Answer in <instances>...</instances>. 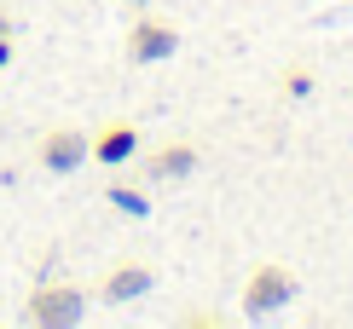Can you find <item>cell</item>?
Instances as JSON below:
<instances>
[{
  "instance_id": "cell-1",
  "label": "cell",
  "mask_w": 353,
  "mask_h": 329,
  "mask_svg": "<svg viewBox=\"0 0 353 329\" xmlns=\"http://www.w3.org/2000/svg\"><path fill=\"white\" fill-rule=\"evenodd\" d=\"M296 272L290 266H278V260H261L255 272H249L243 283V318H272V312H284L290 301H296Z\"/></svg>"
},
{
  "instance_id": "cell-2",
  "label": "cell",
  "mask_w": 353,
  "mask_h": 329,
  "mask_svg": "<svg viewBox=\"0 0 353 329\" xmlns=\"http://www.w3.org/2000/svg\"><path fill=\"white\" fill-rule=\"evenodd\" d=\"M81 312H87V295L76 289V283H41V289L29 295L23 318L47 323V329H64V323H81Z\"/></svg>"
},
{
  "instance_id": "cell-3",
  "label": "cell",
  "mask_w": 353,
  "mask_h": 329,
  "mask_svg": "<svg viewBox=\"0 0 353 329\" xmlns=\"http://www.w3.org/2000/svg\"><path fill=\"white\" fill-rule=\"evenodd\" d=\"M122 52H128V64H163V58L180 52V29H174V18H134Z\"/></svg>"
},
{
  "instance_id": "cell-4",
  "label": "cell",
  "mask_w": 353,
  "mask_h": 329,
  "mask_svg": "<svg viewBox=\"0 0 353 329\" xmlns=\"http://www.w3.org/2000/svg\"><path fill=\"white\" fill-rule=\"evenodd\" d=\"M87 156H93V139H87L81 127H52L47 139H41V168L47 173H76Z\"/></svg>"
},
{
  "instance_id": "cell-5",
  "label": "cell",
  "mask_w": 353,
  "mask_h": 329,
  "mask_svg": "<svg viewBox=\"0 0 353 329\" xmlns=\"http://www.w3.org/2000/svg\"><path fill=\"white\" fill-rule=\"evenodd\" d=\"M139 173L151 179V185H174V179L197 173V145H157V151L139 162Z\"/></svg>"
},
{
  "instance_id": "cell-6",
  "label": "cell",
  "mask_w": 353,
  "mask_h": 329,
  "mask_svg": "<svg viewBox=\"0 0 353 329\" xmlns=\"http://www.w3.org/2000/svg\"><path fill=\"white\" fill-rule=\"evenodd\" d=\"M151 283H157V272H151V266L128 260V266H116V272H105V283H99V301L128 306V301H139V295H151Z\"/></svg>"
},
{
  "instance_id": "cell-7",
  "label": "cell",
  "mask_w": 353,
  "mask_h": 329,
  "mask_svg": "<svg viewBox=\"0 0 353 329\" xmlns=\"http://www.w3.org/2000/svg\"><path fill=\"white\" fill-rule=\"evenodd\" d=\"M134 156H139V127L110 122V127H99V133H93V162H105V168H122V162H134Z\"/></svg>"
},
{
  "instance_id": "cell-8",
  "label": "cell",
  "mask_w": 353,
  "mask_h": 329,
  "mask_svg": "<svg viewBox=\"0 0 353 329\" xmlns=\"http://www.w3.org/2000/svg\"><path fill=\"white\" fill-rule=\"evenodd\" d=\"M105 197L122 208L128 220H145V214H151V197H145V191H134V185H122V179H116V185H105Z\"/></svg>"
},
{
  "instance_id": "cell-9",
  "label": "cell",
  "mask_w": 353,
  "mask_h": 329,
  "mask_svg": "<svg viewBox=\"0 0 353 329\" xmlns=\"http://www.w3.org/2000/svg\"><path fill=\"white\" fill-rule=\"evenodd\" d=\"M278 93H284V98H307V93H313V70H307V64H296L284 81H278Z\"/></svg>"
},
{
  "instance_id": "cell-10",
  "label": "cell",
  "mask_w": 353,
  "mask_h": 329,
  "mask_svg": "<svg viewBox=\"0 0 353 329\" xmlns=\"http://www.w3.org/2000/svg\"><path fill=\"white\" fill-rule=\"evenodd\" d=\"M180 323H185V329H220V323H226V318H220V312H185Z\"/></svg>"
},
{
  "instance_id": "cell-11",
  "label": "cell",
  "mask_w": 353,
  "mask_h": 329,
  "mask_svg": "<svg viewBox=\"0 0 353 329\" xmlns=\"http://www.w3.org/2000/svg\"><path fill=\"white\" fill-rule=\"evenodd\" d=\"M12 29H18V23H12V12H0V35H12Z\"/></svg>"
},
{
  "instance_id": "cell-12",
  "label": "cell",
  "mask_w": 353,
  "mask_h": 329,
  "mask_svg": "<svg viewBox=\"0 0 353 329\" xmlns=\"http://www.w3.org/2000/svg\"><path fill=\"white\" fill-rule=\"evenodd\" d=\"M6 58H12V35H0V64H6Z\"/></svg>"
}]
</instances>
